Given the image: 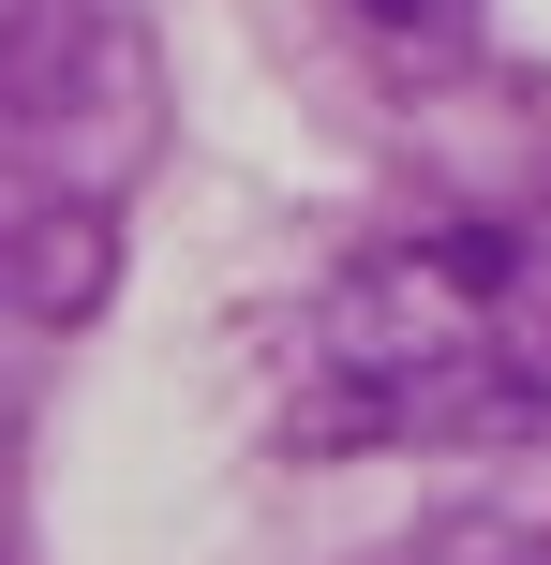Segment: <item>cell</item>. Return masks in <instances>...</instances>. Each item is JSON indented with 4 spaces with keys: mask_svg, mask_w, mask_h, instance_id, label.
Masks as SVG:
<instances>
[{
    "mask_svg": "<svg viewBox=\"0 0 551 565\" xmlns=\"http://www.w3.org/2000/svg\"><path fill=\"white\" fill-rule=\"evenodd\" d=\"M298 387H314V431H358V447L537 417L551 402V254L507 224H417V238L343 254L298 312Z\"/></svg>",
    "mask_w": 551,
    "mask_h": 565,
    "instance_id": "obj_1",
    "label": "cell"
},
{
    "mask_svg": "<svg viewBox=\"0 0 551 565\" xmlns=\"http://www.w3.org/2000/svg\"><path fill=\"white\" fill-rule=\"evenodd\" d=\"M388 30H447V15H477V0H373Z\"/></svg>",
    "mask_w": 551,
    "mask_h": 565,
    "instance_id": "obj_2",
    "label": "cell"
}]
</instances>
